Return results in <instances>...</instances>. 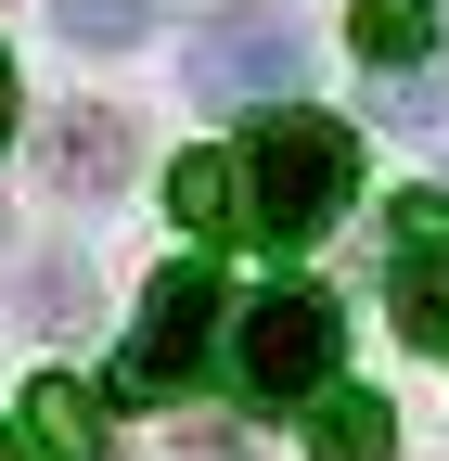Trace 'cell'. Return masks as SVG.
I'll use <instances>...</instances> for the list:
<instances>
[{
	"mask_svg": "<svg viewBox=\"0 0 449 461\" xmlns=\"http://www.w3.org/2000/svg\"><path fill=\"white\" fill-rule=\"evenodd\" d=\"M167 205H180V230L232 244V230H244V154H180V167H167Z\"/></svg>",
	"mask_w": 449,
	"mask_h": 461,
	"instance_id": "cell-7",
	"label": "cell"
},
{
	"mask_svg": "<svg viewBox=\"0 0 449 461\" xmlns=\"http://www.w3.org/2000/svg\"><path fill=\"white\" fill-rule=\"evenodd\" d=\"M0 461H26V448H14V436H0Z\"/></svg>",
	"mask_w": 449,
	"mask_h": 461,
	"instance_id": "cell-14",
	"label": "cell"
},
{
	"mask_svg": "<svg viewBox=\"0 0 449 461\" xmlns=\"http://www.w3.org/2000/svg\"><path fill=\"white\" fill-rule=\"evenodd\" d=\"M334 359H347V308L321 295V282H270V295L244 308V333H232V372H244V397H334Z\"/></svg>",
	"mask_w": 449,
	"mask_h": 461,
	"instance_id": "cell-2",
	"label": "cell"
},
{
	"mask_svg": "<svg viewBox=\"0 0 449 461\" xmlns=\"http://www.w3.org/2000/svg\"><path fill=\"white\" fill-rule=\"evenodd\" d=\"M51 180H65V193H116V180H129V115L78 103L65 129H51Z\"/></svg>",
	"mask_w": 449,
	"mask_h": 461,
	"instance_id": "cell-6",
	"label": "cell"
},
{
	"mask_svg": "<svg viewBox=\"0 0 449 461\" xmlns=\"http://www.w3.org/2000/svg\"><path fill=\"white\" fill-rule=\"evenodd\" d=\"M78 308H90V269H78V257H51V269H39V295H26V321H39V333H65Z\"/></svg>",
	"mask_w": 449,
	"mask_h": 461,
	"instance_id": "cell-12",
	"label": "cell"
},
{
	"mask_svg": "<svg viewBox=\"0 0 449 461\" xmlns=\"http://www.w3.org/2000/svg\"><path fill=\"white\" fill-rule=\"evenodd\" d=\"M296 65H308V39L270 14V0H244V14H218V26H193V51H180V77H193L206 103H283Z\"/></svg>",
	"mask_w": 449,
	"mask_h": 461,
	"instance_id": "cell-4",
	"label": "cell"
},
{
	"mask_svg": "<svg viewBox=\"0 0 449 461\" xmlns=\"http://www.w3.org/2000/svg\"><path fill=\"white\" fill-rule=\"evenodd\" d=\"M206 333H218V269H206V257L154 269L142 333H129V359H116V397H180V384L206 372Z\"/></svg>",
	"mask_w": 449,
	"mask_h": 461,
	"instance_id": "cell-3",
	"label": "cell"
},
{
	"mask_svg": "<svg viewBox=\"0 0 449 461\" xmlns=\"http://www.w3.org/2000/svg\"><path fill=\"white\" fill-rule=\"evenodd\" d=\"M347 193H360V141H347V115L270 103L257 141H244V230L296 257V244H321V230L347 218Z\"/></svg>",
	"mask_w": 449,
	"mask_h": 461,
	"instance_id": "cell-1",
	"label": "cell"
},
{
	"mask_svg": "<svg viewBox=\"0 0 449 461\" xmlns=\"http://www.w3.org/2000/svg\"><path fill=\"white\" fill-rule=\"evenodd\" d=\"M308 448H321V461H385V448H399V423H385V397L334 384V397H308Z\"/></svg>",
	"mask_w": 449,
	"mask_h": 461,
	"instance_id": "cell-9",
	"label": "cell"
},
{
	"mask_svg": "<svg viewBox=\"0 0 449 461\" xmlns=\"http://www.w3.org/2000/svg\"><path fill=\"white\" fill-rule=\"evenodd\" d=\"M347 39H360V65H372V77L436 65V14H424V0H360V14H347Z\"/></svg>",
	"mask_w": 449,
	"mask_h": 461,
	"instance_id": "cell-8",
	"label": "cell"
},
{
	"mask_svg": "<svg viewBox=\"0 0 449 461\" xmlns=\"http://www.w3.org/2000/svg\"><path fill=\"white\" fill-rule=\"evenodd\" d=\"M372 115H385V129H424V115H449V65H411V77H372Z\"/></svg>",
	"mask_w": 449,
	"mask_h": 461,
	"instance_id": "cell-11",
	"label": "cell"
},
{
	"mask_svg": "<svg viewBox=\"0 0 449 461\" xmlns=\"http://www.w3.org/2000/svg\"><path fill=\"white\" fill-rule=\"evenodd\" d=\"M26 436H39V461H103L116 448V423H103V397L78 372H39L26 384Z\"/></svg>",
	"mask_w": 449,
	"mask_h": 461,
	"instance_id": "cell-5",
	"label": "cell"
},
{
	"mask_svg": "<svg viewBox=\"0 0 449 461\" xmlns=\"http://www.w3.org/2000/svg\"><path fill=\"white\" fill-rule=\"evenodd\" d=\"M51 26H65L78 51H129V39L154 26V0H51Z\"/></svg>",
	"mask_w": 449,
	"mask_h": 461,
	"instance_id": "cell-10",
	"label": "cell"
},
{
	"mask_svg": "<svg viewBox=\"0 0 449 461\" xmlns=\"http://www.w3.org/2000/svg\"><path fill=\"white\" fill-rule=\"evenodd\" d=\"M0 141H14V51H0Z\"/></svg>",
	"mask_w": 449,
	"mask_h": 461,
	"instance_id": "cell-13",
	"label": "cell"
}]
</instances>
